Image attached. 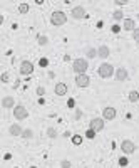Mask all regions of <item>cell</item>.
I'll list each match as a JSON object with an SVG mask.
<instances>
[{
	"mask_svg": "<svg viewBox=\"0 0 139 168\" xmlns=\"http://www.w3.org/2000/svg\"><path fill=\"white\" fill-rule=\"evenodd\" d=\"M99 76L102 79H109V77H112L114 74H116V69H114L112 64H109V62H102L99 66Z\"/></svg>",
	"mask_w": 139,
	"mask_h": 168,
	"instance_id": "1",
	"label": "cell"
},
{
	"mask_svg": "<svg viewBox=\"0 0 139 168\" xmlns=\"http://www.w3.org/2000/svg\"><path fill=\"white\" fill-rule=\"evenodd\" d=\"M87 67H89V62H87L86 57H77L72 62V69L75 74H86Z\"/></svg>",
	"mask_w": 139,
	"mask_h": 168,
	"instance_id": "2",
	"label": "cell"
},
{
	"mask_svg": "<svg viewBox=\"0 0 139 168\" xmlns=\"http://www.w3.org/2000/svg\"><path fill=\"white\" fill-rule=\"evenodd\" d=\"M67 22V15L64 12H60V10H55V12H52V15H50V24L55 27H60L64 25Z\"/></svg>",
	"mask_w": 139,
	"mask_h": 168,
	"instance_id": "3",
	"label": "cell"
},
{
	"mask_svg": "<svg viewBox=\"0 0 139 168\" xmlns=\"http://www.w3.org/2000/svg\"><path fill=\"white\" fill-rule=\"evenodd\" d=\"M13 116H15V119H25L27 116H29V111H27L25 106H22V104H17V106L13 108Z\"/></svg>",
	"mask_w": 139,
	"mask_h": 168,
	"instance_id": "4",
	"label": "cell"
},
{
	"mask_svg": "<svg viewBox=\"0 0 139 168\" xmlns=\"http://www.w3.org/2000/svg\"><path fill=\"white\" fill-rule=\"evenodd\" d=\"M104 118H92V119H91V123H89V128H91V129H94V131H96V133H99V131H102V129H104V126H106V124H104Z\"/></svg>",
	"mask_w": 139,
	"mask_h": 168,
	"instance_id": "5",
	"label": "cell"
},
{
	"mask_svg": "<svg viewBox=\"0 0 139 168\" xmlns=\"http://www.w3.org/2000/svg\"><path fill=\"white\" fill-rule=\"evenodd\" d=\"M121 150H122V153H126V155H133L136 151V143L131 140H124L121 143Z\"/></svg>",
	"mask_w": 139,
	"mask_h": 168,
	"instance_id": "6",
	"label": "cell"
},
{
	"mask_svg": "<svg viewBox=\"0 0 139 168\" xmlns=\"http://www.w3.org/2000/svg\"><path fill=\"white\" fill-rule=\"evenodd\" d=\"M34 72V64L30 60H22V64H20V74L22 76H30Z\"/></svg>",
	"mask_w": 139,
	"mask_h": 168,
	"instance_id": "7",
	"label": "cell"
},
{
	"mask_svg": "<svg viewBox=\"0 0 139 168\" xmlns=\"http://www.w3.org/2000/svg\"><path fill=\"white\" fill-rule=\"evenodd\" d=\"M116 114H117V111H116V108H112V106H106L102 109V118L106 121H112L114 118H116Z\"/></svg>",
	"mask_w": 139,
	"mask_h": 168,
	"instance_id": "8",
	"label": "cell"
},
{
	"mask_svg": "<svg viewBox=\"0 0 139 168\" xmlns=\"http://www.w3.org/2000/svg\"><path fill=\"white\" fill-rule=\"evenodd\" d=\"M71 17L75 20H80V19H84L86 17V8L82 5H77V7H74L72 8V12H71Z\"/></svg>",
	"mask_w": 139,
	"mask_h": 168,
	"instance_id": "9",
	"label": "cell"
},
{
	"mask_svg": "<svg viewBox=\"0 0 139 168\" xmlns=\"http://www.w3.org/2000/svg\"><path fill=\"white\" fill-rule=\"evenodd\" d=\"M75 84L79 87H87L91 84V79H89L87 74H77V76H75Z\"/></svg>",
	"mask_w": 139,
	"mask_h": 168,
	"instance_id": "10",
	"label": "cell"
},
{
	"mask_svg": "<svg viewBox=\"0 0 139 168\" xmlns=\"http://www.w3.org/2000/svg\"><path fill=\"white\" fill-rule=\"evenodd\" d=\"M15 99H13L12 96H5V98H2V108H5V109H10V108H15Z\"/></svg>",
	"mask_w": 139,
	"mask_h": 168,
	"instance_id": "11",
	"label": "cell"
},
{
	"mask_svg": "<svg viewBox=\"0 0 139 168\" xmlns=\"http://www.w3.org/2000/svg\"><path fill=\"white\" fill-rule=\"evenodd\" d=\"M54 93L57 94V96H66L67 94V84H64V82H57L55 87H54Z\"/></svg>",
	"mask_w": 139,
	"mask_h": 168,
	"instance_id": "12",
	"label": "cell"
},
{
	"mask_svg": "<svg viewBox=\"0 0 139 168\" xmlns=\"http://www.w3.org/2000/svg\"><path fill=\"white\" fill-rule=\"evenodd\" d=\"M114 77L119 81H126L127 79V71L124 69V67H119V69H116V74H114Z\"/></svg>",
	"mask_w": 139,
	"mask_h": 168,
	"instance_id": "13",
	"label": "cell"
},
{
	"mask_svg": "<svg viewBox=\"0 0 139 168\" xmlns=\"http://www.w3.org/2000/svg\"><path fill=\"white\" fill-rule=\"evenodd\" d=\"M109 54H111V51H109V47L107 46H101L99 49H97V57H101V59L109 57Z\"/></svg>",
	"mask_w": 139,
	"mask_h": 168,
	"instance_id": "14",
	"label": "cell"
},
{
	"mask_svg": "<svg viewBox=\"0 0 139 168\" xmlns=\"http://www.w3.org/2000/svg\"><path fill=\"white\" fill-rule=\"evenodd\" d=\"M122 25H124V30H127V32H134V29H136V24L133 19H124Z\"/></svg>",
	"mask_w": 139,
	"mask_h": 168,
	"instance_id": "15",
	"label": "cell"
},
{
	"mask_svg": "<svg viewBox=\"0 0 139 168\" xmlns=\"http://www.w3.org/2000/svg\"><path fill=\"white\" fill-rule=\"evenodd\" d=\"M8 133L12 134V136H22L24 129L20 128V124H12V126L8 128Z\"/></svg>",
	"mask_w": 139,
	"mask_h": 168,
	"instance_id": "16",
	"label": "cell"
},
{
	"mask_svg": "<svg viewBox=\"0 0 139 168\" xmlns=\"http://www.w3.org/2000/svg\"><path fill=\"white\" fill-rule=\"evenodd\" d=\"M96 56H97V49H94V47H87L86 57H89V59H94Z\"/></svg>",
	"mask_w": 139,
	"mask_h": 168,
	"instance_id": "17",
	"label": "cell"
},
{
	"mask_svg": "<svg viewBox=\"0 0 139 168\" xmlns=\"http://www.w3.org/2000/svg\"><path fill=\"white\" fill-rule=\"evenodd\" d=\"M22 138H24V140H32V138H34V131H32V129H24Z\"/></svg>",
	"mask_w": 139,
	"mask_h": 168,
	"instance_id": "18",
	"label": "cell"
},
{
	"mask_svg": "<svg viewBox=\"0 0 139 168\" xmlns=\"http://www.w3.org/2000/svg\"><path fill=\"white\" fill-rule=\"evenodd\" d=\"M129 101H131V103H138L139 101V93L138 91H131V93H129Z\"/></svg>",
	"mask_w": 139,
	"mask_h": 168,
	"instance_id": "19",
	"label": "cell"
},
{
	"mask_svg": "<svg viewBox=\"0 0 139 168\" xmlns=\"http://www.w3.org/2000/svg\"><path fill=\"white\" fill-rule=\"evenodd\" d=\"M122 17H124V13H122V10H116V12L112 13V19L116 20V22H119V20H122Z\"/></svg>",
	"mask_w": 139,
	"mask_h": 168,
	"instance_id": "20",
	"label": "cell"
},
{
	"mask_svg": "<svg viewBox=\"0 0 139 168\" xmlns=\"http://www.w3.org/2000/svg\"><path fill=\"white\" fill-rule=\"evenodd\" d=\"M47 134H49V138H57V129H55V128H49V129H47Z\"/></svg>",
	"mask_w": 139,
	"mask_h": 168,
	"instance_id": "21",
	"label": "cell"
},
{
	"mask_svg": "<svg viewBox=\"0 0 139 168\" xmlns=\"http://www.w3.org/2000/svg\"><path fill=\"white\" fill-rule=\"evenodd\" d=\"M86 138H87V140H94V138H96V131L89 128V129L86 131Z\"/></svg>",
	"mask_w": 139,
	"mask_h": 168,
	"instance_id": "22",
	"label": "cell"
},
{
	"mask_svg": "<svg viewBox=\"0 0 139 168\" xmlns=\"http://www.w3.org/2000/svg\"><path fill=\"white\" fill-rule=\"evenodd\" d=\"M19 12L20 13H27V12H29V4H20V5H19Z\"/></svg>",
	"mask_w": 139,
	"mask_h": 168,
	"instance_id": "23",
	"label": "cell"
},
{
	"mask_svg": "<svg viewBox=\"0 0 139 168\" xmlns=\"http://www.w3.org/2000/svg\"><path fill=\"white\" fill-rule=\"evenodd\" d=\"M72 143H74V145H80V143H82V136H80V134H74V136H72Z\"/></svg>",
	"mask_w": 139,
	"mask_h": 168,
	"instance_id": "24",
	"label": "cell"
},
{
	"mask_svg": "<svg viewBox=\"0 0 139 168\" xmlns=\"http://www.w3.org/2000/svg\"><path fill=\"white\" fill-rule=\"evenodd\" d=\"M37 40H39L40 46H47V42H49V39H47L45 35H39V37H37Z\"/></svg>",
	"mask_w": 139,
	"mask_h": 168,
	"instance_id": "25",
	"label": "cell"
},
{
	"mask_svg": "<svg viewBox=\"0 0 139 168\" xmlns=\"http://www.w3.org/2000/svg\"><path fill=\"white\" fill-rule=\"evenodd\" d=\"M119 165H121V167H127V165H129V160H127L126 156H121V158H119Z\"/></svg>",
	"mask_w": 139,
	"mask_h": 168,
	"instance_id": "26",
	"label": "cell"
},
{
	"mask_svg": "<svg viewBox=\"0 0 139 168\" xmlns=\"http://www.w3.org/2000/svg\"><path fill=\"white\" fill-rule=\"evenodd\" d=\"M133 39H134V42H136V44H139V29H134Z\"/></svg>",
	"mask_w": 139,
	"mask_h": 168,
	"instance_id": "27",
	"label": "cell"
},
{
	"mask_svg": "<svg viewBox=\"0 0 139 168\" xmlns=\"http://www.w3.org/2000/svg\"><path fill=\"white\" fill-rule=\"evenodd\" d=\"M39 66L40 67H47V66H49V60H47L45 57H42V59L39 60Z\"/></svg>",
	"mask_w": 139,
	"mask_h": 168,
	"instance_id": "28",
	"label": "cell"
},
{
	"mask_svg": "<svg viewBox=\"0 0 139 168\" xmlns=\"http://www.w3.org/2000/svg\"><path fill=\"white\" fill-rule=\"evenodd\" d=\"M60 167H62V168H71V161H69V160H62V161H60Z\"/></svg>",
	"mask_w": 139,
	"mask_h": 168,
	"instance_id": "29",
	"label": "cell"
},
{
	"mask_svg": "<svg viewBox=\"0 0 139 168\" xmlns=\"http://www.w3.org/2000/svg\"><path fill=\"white\" fill-rule=\"evenodd\" d=\"M114 4H116V5H119V7H122V5H126V4H129V0H114Z\"/></svg>",
	"mask_w": 139,
	"mask_h": 168,
	"instance_id": "30",
	"label": "cell"
},
{
	"mask_svg": "<svg viewBox=\"0 0 139 168\" xmlns=\"http://www.w3.org/2000/svg\"><path fill=\"white\" fill-rule=\"evenodd\" d=\"M37 94H39V96H44V94H45V87L39 86V87H37Z\"/></svg>",
	"mask_w": 139,
	"mask_h": 168,
	"instance_id": "31",
	"label": "cell"
},
{
	"mask_svg": "<svg viewBox=\"0 0 139 168\" xmlns=\"http://www.w3.org/2000/svg\"><path fill=\"white\" fill-rule=\"evenodd\" d=\"M0 79H2V82H7V81H8V74H7V72H3Z\"/></svg>",
	"mask_w": 139,
	"mask_h": 168,
	"instance_id": "32",
	"label": "cell"
},
{
	"mask_svg": "<svg viewBox=\"0 0 139 168\" xmlns=\"http://www.w3.org/2000/svg\"><path fill=\"white\" fill-rule=\"evenodd\" d=\"M112 32L114 34H119L121 32V27L119 25H112Z\"/></svg>",
	"mask_w": 139,
	"mask_h": 168,
	"instance_id": "33",
	"label": "cell"
},
{
	"mask_svg": "<svg viewBox=\"0 0 139 168\" xmlns=\"http://www.w3.org/2000/svg\"><path fill=\"white\" fill-rule=\"evenodd\" d=\"M74 104H75V101H74V99H69V101H67V106H69V108H74Z\"/></svg>",
	"mask_w": 139,
	"mask_h": 168,
	"instance_id": "34",
	"label": "cell"
},
{
	"mask_svg": "<svg viewBox=\"0 0 139 168\" xmlns=\"http://www.w3.org/2000/svg\"><path fill=\"white\" fill-rule=\"evenodd\" d=\"M35 4H39V5H42V4H44V0H35Z\"/></svg>",
	"mask_w": 139,
	"mask_h": 168,
	"instance_id": "35",
	"label": "cell"
},
{
	"mask_svg": "<svg viewBox=\"0 0 139 168\" xmlns=\"http://www.w3.org/2000/svg\"><path fill=\"white\" fill-rule=\"evenodd\" d=\"M30 168H37V167H30Z\"/></svg>",
	"mask_w": 139,
	"mask_h": 168,
	"instance_id": "36",
	"label": "cell"
},
{
	"mask_svg": "<svg viewBox=\"0 0 139 168\" xmlns=\"http://www.w3.org/2000/svg\"><path fill=\"white\" fill-rule=\"evenodd\" d=\"M138 19H139V13H138Z\"/></svg>",
	"mask_w": 139,
	"mask_h": 168,
	"instance_id": "37",
	"label": "cell"
}]
</instances>
